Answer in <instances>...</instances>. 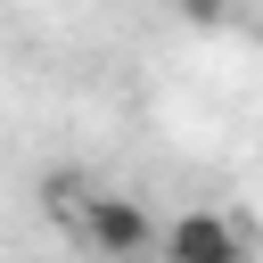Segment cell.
Masks as SVG:
<instances>
[{
  "label": "cell",
  "instance_id": "cell-1",
  "mask_svg": "<svg viewBox=\"0 0 263 263\" xmlns=\"http://www.w3.org/2000/svg\"><path fill=\"white\" fill-rule=\"evenodd\" d=\"M49 214L90 247V255H148V247H164V230H156V214L140 205V197H123V189H82V181H49Z\"/></svg>",
  "mask_w": 263,
  "mask_h": 263
},
{
  "label": "cell",
  "instance_id": "cell-2",
  "mask_svg": "<svg viewBox=\"0 0 263 263\" xmlns=\"http://www.w3.org/2000/svg\"><path fill=\"white\" fill-rule=\"evenodd\" d=\"M156 255H173V263H238L247 255V230L230 214H214V205H189L181 222H164V247Z\"/></svg>",
  "mask_w": 263,
  "mask_h": 263
},
{
  "label": "cell",
  "instance_id": "cell-3",
  "mask_svg": "<svg viewBox=\"0 0 263 263\" xmlns=\"http://www.w3.org/2000/svg\"><path fill=\"white\" fill-rule=\"evenodd\" d=\"M173 8H181L189 25H222V16H230V0H173Z\"/></svg>",
  "mask_w": 263,
  "mask_h": 263
}]
</instances>
